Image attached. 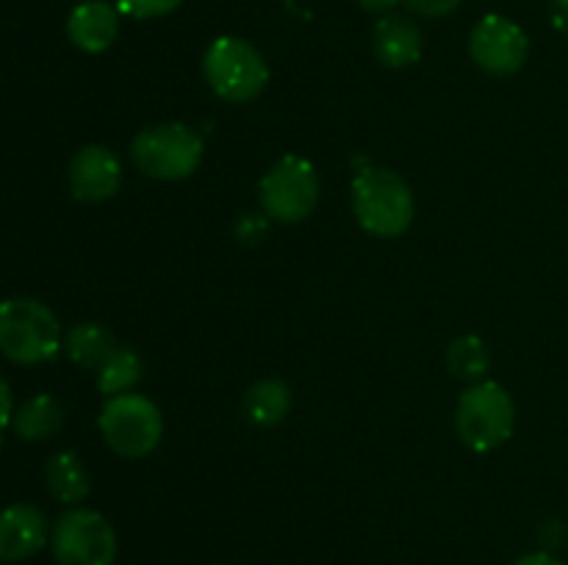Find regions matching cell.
<instances>
[{
	"label": "cell",
	"instance_id": "obj_10",
	"mask_svg": "<svg viewBox=\"0 0 568 565\" xmlns=\"http://www.w3.org/2000/svg\"><path fill=\"white\" fill-rule=\"evenodd\" d=\"M70 192L81 203H103L120 192L122 164L105 144H87L70 161Z\"/></svg>",
	"mask_w": 568,
	"mask_h": 565
},
{
	"label": "cell",
	"instance_id": "obj_13",
	"mask_svg": "<svg viewBox=\"0 0 568 565\" xmlns=\"http://www.w3.org/2000/svg\"><path fill=\"white\" fill-rule=\"evenodd\" d=\"M377 61L392 70H405L422 59V31L408 17H383L372 33Z\"/></svg>",
	"mask_w": 568,
	"mask_h": 565
},
{
	"label": "cell",
	"instance_id": "obj_8",
	"mask_svg": "<svg viewBox=\"0 0 568 565\" xmlns=\"http://www.w3.org/2000/svg\"><path fill=\"white\" fill-rule=\"evenodd\" d=\"M53 557L59 565H114L116 532L94 510H67L53 526Z\"/></svg>",
	"mask_w": 568,
	"mask_h": 565
},
{
	"label": "cell",
	"instance_id": "obj_5",
	"mask_svg": "<svg viewBox=\"0 0 568 565\" xmlns=\"http://www.w3.org/2000/svg\"><path fill=\"white\" fill-rule=\"evenodd\" d=\"M131 158L142 175L153 181H183L203 161V138L183 122L150 125L136 133Z\"/></svg>",
	"mask_w": 568,
	"mask_h": 565
},
{
	"label": "cell",
	"instance_id": "obj_17",
	"mask_svg": "<svg viewBox=\"0 0 568 565\" xmlns=\"http://www.w3.org/2000/svg\"><path fill=\"white\" fill-rule=\"evenodd\" d=\"M48 491L61 504H81L89 496V476L75 452H59L44 465Z\"/></svg>",
	"mask_w": 568,
	"mask_h": 565
},
{
	"label": "cell",
	"instance_id": "obj_25",
	"mask_svg": "<svg viewBox=\"0 0 568 565\" xmlns=\"http://www.w3.org/2000/svg\"><path fill=\"white\" fill-rule=\"evenodd\" d=\"M514 565H566L564 559L552 557V554L547 552H532V554H525V557L516 559Z\"/></svg>",
	"mask_w": 568,
	"mask_h": 565
},
{
	"label": "cell",
	"instance_id": "obj_6",
	"mask_svg": "<svg viewBox=\"0 0 568 565\" xmlns=\"http://www.w3.org/2000/svg\"><path fill=\"white\" fill-rule=\"evenodd\" d=\"M98 424L105 446L120 458L131 460L153 452L164 435V419H161L159 404L131 391L105 399Z\"/></svg>",
	"mask_w": 568,
	"mask_h": 565
},
{
	"label": "cell",
	"instance_id": "obj_20",
	"mask_svg": "<svg viewBox=\"0 0 568 565\" xmlns=\"http://www.w3.org/2000/svg\"><path fill=\"white\" fill-rule=\"evenodd\" d=\"M183 0H114L120 14L136 17V20H153V17H164L175 11Z\"/></svg>",
	"mask_w": 568,
	"mask_h": 565
},
{
	"label": "cell",
	"instance_id": "obj_12",
	"mask_svg": "<svg viewBox=\"0 0 568 565\" xmlns=\"http://www.w3.org/2000/svg\"><path fill=\"white\" fill-rule=\"evenodd\" d=\"M120 33V9L105 0H81L67 17V37L83 53H103Z\"/></svg>",
	"mask_w": 568,
	"mask_h": 565
},
{
	"label": "cell",
	"instance_id": "obj_23",
	"mask_svg": "<svg viewBox=\"0 0 568 565\" xmlns=\"http://www.w3.org/2000/svg\"><path fill=\"white\" fill-rule=\"evenodd\" d=\"M549 20L555 31L568 39V0H549Z\"/></svg>",
	"mask_w": 568,
	"mask_h": 565
},
{
	"label": "cell",
	"instance_id": "obj_1",
	"mask_svg": "<svg viewBox=\"0 0 568 565\" xmlns=\"http://www.w3.org/2000/svg\"><path fill=\"white\" fill-rule=\"evenodd\" d=\"M353 210L366 233L377 238H397L414 225V192L397 172L369 166L353 181Z\"/></svg>",
	"mask_w": 568,
	"mask_h": 565
},
{
	"label": "cell",
	"instance_id": "obj_7",
	"mask_svg": "<svg viewBox=\"0 0 568 565\" xmlns=\"http://www.w3.org/2000/svg\"><path fill=\"white\" fill-rule=\"evenodd\" d=\"M261 205L270 219L281 225H297L314 214L320 203V175L303 155H283L264 175L258 186Z\"/></svg>",
	"mask_w": 568,
	"mask_h": 565
},
{
	"label": "cell",
	"instance_id": "obj_3",
	"mask_svg": "<svg viewBox=\"0 0 568 565\" xmlns=\"http://www.w3.org/2000/svg\"><path fill=\"white\" fill-rule=\"evenodd\" d=\"M516 427L514 397L499 382L480 380L466 388L455 408V430L471 452H494L510 441Z\"/></svg>",
	"mask_w": 568,
	"mask_h": 565
},
{
	"label": "cell",
	"instance_id": "obj_15",
	"mask_svg": "<svg viewBox=\"0 0 568 565\" xmlns=\"http://www.w3.org/2000/svg\"><path fill=\"white\" fill-rule=\"evenodd\" d=\"M120 347L116 338L111 336L109 327L98 325V321H83V325L70 327V332L64 336V349L70 355L72 363H78L81 369L98 371L105 360L111 358V352Z\"/></svg>",
	"mask_w": 568,
	"mask_h": 565
},
{
	"label": "cell",
	"instance_id": "obj_24",
	"mask_svg": "<svg viewBox=\"0 0 568 565\" xmlns=\"http://www.w3.org/2000/svg\"><path fill=\"white\" fill-rule=\"evenodd\" d=\"M11 419H14V399H11L9 382L0 377V430H3Z\"/></svg>",
	"mask_w": 568,
	"mask_h": 565
},
{
	"label": "cell",
	"instance_id": "obj_4",
	"mask_svg": "<svg viewBox=\"0 0 568 565\" xmlns=\"http://www.w3.org/2000/svg\"><path fill=\"white\" fill-rule=\"evenodd\" d=\"M203 75L211 92L227 103H250L264 92L270 66L261 50L242 37H216L205 48Z\"/></svg>",
	"mask_w": 568,
	"mask_h": 565
},
{
	"label": "cell",
	"instance_id": "obj_11",
	"mask_svg": "<svg viewBox=\"0 0 568 565\" xmlns=\"http://www.w3.org/2000/svg\"><path fill=\"white\" fill-rule=\"evenodd\" d=\"M48 543V518L33 504H11L0 513V559L20 563Z\"/></svg>",
	"mask_w": 568,
	"mask_h": 565
},
{
	"label": "cell",
	"instance_id": "obj_26",
	"mask_svg": "<svg viewBox=\"0 0 568 565\" xmlns=\"http://www.w3.org/2000/svg\"><path fill=\"white\" fill-rule=\"evenodd\" d=\"M361 9L369 11V14H388L392 9H397L403 0H358Z\"/></svg>",
	"mask_w": 568,
	"mask_h": 565
},
{
	"label": "cell",
	"instance_id": "obj_9",
	"mask_svg": "<svg viewBox=\"0 0 568 565\" xmlns=\"http://www.w3.org/2000/svg\"><path fill=\"white\" fill-rule=\"evenodd\" d=\"M469 55L488 75H514L530 55V37L519 22L503 14H486L469 33Z\"/></svg>",
	"mask_w": 568,
	"mask_h": 565
},
{
	"label": "cell",
	"instance_id": "obj_2",
	"mask_svg": "<svg viewBox=\"0 0 568 565\" xmlns=\"http://www.w3.org/2000/svg\"><path fill=\"white\" fill-rule=\"evenodd\" d=\"M61 325L53 310L31 297L0 302V352L14 363H44L59 355Z\"/></svg>",
	"mask_w": 568,
	"mask_h": 565
},
{
	"label": "cell",
	"instance_id": "obj_18",
	"mask_svg": "<svg viewBox=\"0 0 568 565\" xmlns=\"http://www.w3.org/2000/svg\"><path fill=\"white\" fill-rule=\"evenodd\" d=\"M144 374V360L136 349L116 347L111 358L98 369V388L105 397L128 393Z\"/></svg>",
	"mask_w": 568,
	"mask_h": 565
},
{
	"label": "cell",
	"instance_id": "obj_16",
	"mask_svg": "<svg viewBox=\"0 0 568 565\" xmlns=\"http://www.w3.org/2000/svg\"><path fill=\"white\" fill-rule=\"evenodd\" d=\"M11 424L22 441H48L64 427V408L50 393H37L28 402H22Z\"/></svg>",
	"mask_w": 568,
	"mask_h": 565
},
{
	"label": "cell",
	"instance_id": "obj_21",
	"mask_svg": "<svg viewBox=\"0 0 568 565\" xmlns=\"http://www.w3.org/2000/svg\"><path fill=\"white\" fill-rule=\"evenodd\" d=\"M405 3H408L410 11H416V14L436 20V17L453 14L464 0H405Z\"/></svg>",
	"mask_w": 568,
	"mask_h": 565
},
{
	"label": "cell",
	"instance_id": "obj_22",
	"mask_svg": "<svg viewBox=\"0 0 568 565\" xmlns=\"http://www.w3.org/2000/svg\"><path fill=\"white\" fill-rule=\"evenodd\" d=\"M266 236V222L255 214H244L236 222V238L242 244H255Z\"/></svg>",
	"mask_w": 568,
	"mask_h": 565
},
{
	"label": "cell",
	"instance_id": "obj_19",
	"mask_svg": "<svg viewBox=\"0 0 568 565\" xmlns=\"http://www.w3.org/2000/svg\"><path fill=\"white\" fill-rule=\"evenodd\" d=\"M447 366L453 371V377L475 386V382H480L486 377L488 366H491L488 343L480 336L455 338L447 349Z\"/></svg>",
	"mask_w": 568,
	"mask_h": 565
},
{
	"label": "cell",
	"instance_id": "obj_14",
	"mask_svg": "<svg viewBox=\"0 0 568 565\" xmlns=\"http://www.w3.org/2000/svg\"><path fill=\"white\" fill-rule=\"evenodd\" d=\"M244 415L255 427H275L292 410V388L283 380H258L247 388L242 402Z\"/></svg>",
	"mask_w": 568,
	"mask_h": 565
}]
</instances>
